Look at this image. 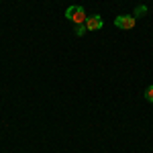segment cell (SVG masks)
<instances>
[{
  "instance_id": "6da1fadb",
  "label": "cell",
  "mask_w": 153,
  "mask_h": 153,
  "mask_svg": "<svg viewBox=\"0 0 153 153\" xmlns=\"http://www.w3.org/2000/svg\"><path fill=\"white\" fill-rule=\"evenodd\" d=\"M65 19H68V21H71V23L78 27V25H84V23H86L88 14H86V10H84V6H70V8L65 10Z\"/></svg>"
},
{
  "instance_id": "7a4b0ae2",
  "label": "cell",
  "mask_w": 153,
  "mask_h": 153,
  "mask_svg": "<svg viewBox=\"0 0 153 153\" xmlns=\"http://www.w3.org/2000/svg\"><path fill=\"white\" fill-rule=\"evenodd\" d=\"M135 23H137V19H135L133 14H120V16H117V19H114V27L123 29V31L133 29V27H135Z\"/></svg>"
},
{
  "instance_id": "3957f363",
  "label": "cell",
  "mask_w": 153,
  "mask_h": 153,
  "mask_svg": "<svg viewBox=\"0 0 153 153\" xmlns=\"http://www.w3.org/2000/svg\"><path fill=\"white\" fill-rule=\"evenodd\" d=\"M86 29H88V31H98V29H102V16H100V14H92V16H88V19H86Z\"/></svg>"
},
{
  "instance_id": "277c9868",
  "label": "cell",
  "mask_w": 153,
  "mask_h": 153,
  "mask_svg": "<svg viewBox=\"0 0 153 153\" xmlns=\"http://www.w3.org/2000/svg\"><path fill=\"white\" fill-rule=\"evenodd\" d=\"M145 98H147L149 102H153V86H149V88L145 90Z\"/></svg>"
},
{
  "instance_id": "5b68a950",
  "label": "cell",
  "mask_w": 153,
  "mask_h": 153,
  "mask_svg": "<svg viewBox=\"0 0 153 153\" xmlns=\"http://www.w3.org/2000/svg\"><path fill=\"white\" fill-rule=\"evenodd\" d=\"M84 33H86V25H78V27H76V35L82 37Z\"/></svg>"
},
{
  "instance_id": "8992f818",
  "label": "cell",
  "mask_w": 153,
  "mask_h": 153,
  "mask_svg": "<svg viewBox=\"0 0 153 153\" xmlns=\"http://www.w3.org/2000/svg\"><path fill=\"white\" fill-rule=\"evenodd\" d=\"M145 12H147V6H139V8H135V14H137V16H145Z\"/></svg>"
}]
</instances>
